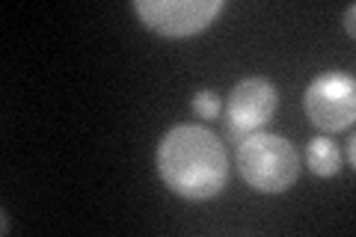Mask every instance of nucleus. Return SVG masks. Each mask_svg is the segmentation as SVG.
Returning <instances> with one entry per match:
<instances>
[{
  "mask_svg": "<svg viewBox=\"0 0 356 237\" xmlns=\"http://www.w3.org/2000/svg\"><path fill=\"white\" fill-rule=\"evenodd\" d=\"M154 163L172 193L196 202L217 196L229 178L226 145L202 125H178L166 131L158 142Z\"/></svg>",
  "mask_w": 356,
  "mask_h": 237,
  "instance_id": "obj_1",
  "label": "nucleus"
},
{
  "mask_svg": "<svg viewBox=\"0 0 356 237\" xmlns=\"http://www.w3.org/2000/svg\"><path fill=\"white\" fill-rule=\"evenodd\" d=\"M241 178L259 193H282L297 181L300 157L294 145L280 133H250L238 145Z\"/></svg>",
  "mask_w": 356,
  "mask_h": 237,
  "instance_id": "obj_2",
  "label": "nucleus"
},
{
  "mask_svg": "<svg viewBox=\"0 0 356 237\" xmlns=\"http://www.w3.org/2000/svg\"><path fill=\"white\" fill-rule=\"evenodd\" d=\"M280 92L264 77H247L229 92L226 101V140L232 145H241L243 140L264 128L273 119Z\"/></svg>",
  "mask_w": 356,
  "mask_h": 237,
  "instance_id": "obj_3",
  "label": "nucleus"
},
{
  "mask_svg": "<svg viewBox=\"0 0 356 237\" xmlns=\"http://www.w3.org/2000/svg\"><path fill=\"white\" fill-rule=\"evenodd\" d=\"M134 9L154 33L184 39L205 30L222 13V0H137Z\"/></svg>",
  "mask_w": 356,
  "mask_h": 237,
  "instance_id": "obj_4",
  "label": "nucleus"
},
{
  "mask_svg": "<svg viewBox=\"0 0 356 237\" xmlns=\"http://www.w3.org/2000/svg\"><path fill=\"white\" fill-rule=\"evenodd\" d=\"M306 116L321 131H344L356 116V86L344 72H327L315 77L306 89Z\"/></svg>",
  "mask_w": 356,
  "mask_h": 237,
  "instance_id": "obj_5",
  "label": "nucleus"
},
{
  "mask_svg": "<svg viewBox=\"0 0 356 237\" xmlns=\"http://www.w3.org/2000/svg\"><path fill=\"white\" fill-rule=\"evenodd\" d=\"M306 163H309V169L315 175L330 178V175H336L341 169V152L330 137H315L306 145Z\"/></svg>",
  "mask_w": 356,
  "mask_h": 237,
  "instance_id": "obj_6",
  "label": "nucleus"
},
{
  "mask_svg": "<svg viewBox=\"0 0 356 237\" xmlns=\"http://www.w3.org/2000/svg\"><path fill=\"white\" fill-rule=\"evenodd\" d=\"M222 110V101L217 92H211V89H202V92L193 95V113L199 119H217Z\"/></svg>",
  "mask_w": 356,
  "mask_h": 237,
  "instance_id": "obj_7",
  "label": "nucleus"
},
{
  "mask_svg": "<svg viewBox=\"0 0 356 237\" xmlns=\"http://www.w3.org/2000/svg\"><path fill=\"white\" fill-rule=\"evenodd\" d=\"M353 21H356V6L350 3V6H348V13H344V30H348L350 36H353V30H356V24H353Z\"/></svg>",
  "mask_w": 356,
  "mask_h": 237,
  "instance_id": "obj_8",
  "label": "nucleus"
},
{
  "mask_svg": "<svg viewBox=\"0 0 356 237\" xmlns=\"http://www.w3.org/2000/svg\"><path fill=\"white\" fill-rule=\"evenodd\" d=\"M353 142H356V140L350 137V140H348V166H353Z\"/></svg>",
  "mask_w": 356,
  "mask_h": 237,
  "instance_id": "obj_9",
  "label": "nucleus"
}]
</instances>
